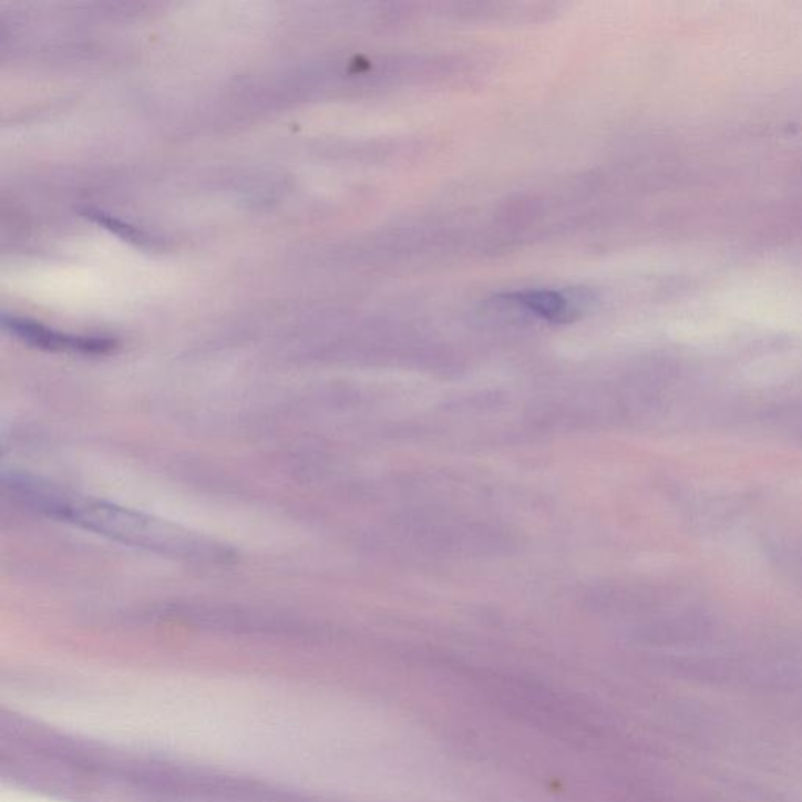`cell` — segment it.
Wrapping results in <instances>:
<instances>
[{
  "instance_id": "obj_5",
  "label": "cell",
  "mask_w": 802,
  "mask_h": 802,
  "mask_svg": "<svg viewBox=\"0 0 802 802\" xmlns=\"http://www.w3.org/2000/svg\"><path fill=\"white\" fill-rule=\"evenodd\" d=\"M786 425H789L790 431L796 434L802 441V407L794 408L790 418L786 419Z\"/></svg>"
},
{
  "instance_id": "obj_1",
  "label": "cell",
  "mask_w": 802,
  "mask_h": 802,
  "mask_svg": "<svg viewBox=\"0 0 802 802\" xmlns=\"http://www.w3.org/2000/svg\"><path fill=\"white\" fill-rule=\"evenodd\" d=\"M11 491L32 510L105 538L188 562H226L233 552L206 536L140 511L55 490L37 480L14 479Z\"/></svg>"
},
{
  "instance_id": "obj_3",
  "label": "cell",
  "mask_w": 802,
  "mask_h": 802,
  "mask_svg": "<svg viewBox=\"0 0 802 802\" xmlns=\"http://www.w3.org/2000/svg\"><path fill=\"white\" fill-rule=\"evenodd\" d=\"M508 300L513 305L528 310L529 313L547 320H565L570 312V302L565 295L552 292V290L511 295Z\"/></svg>"
},
{
  "instance_id": "obj_2",
  "label": "cell",
  "mask_w": 802,
  "mask_h": 802,
  "mask_svg": "<svg viewBox=\"0 0 802 802\" xmlns=\"http://www.w3.org/2000/svg\"><path fill=\"white\" fill-rule=\"evenodd\" d=\"M6 327L13 331L28 343H32L44 350H73L83 351V353H102L112 348L110 340L97 338H75V336L62 335V332L52 331L43 325L32 323L29 320L6 319Z\"/></svg>"
},
{
  "instance_id": "obj_4",
  "label": "cell",
  "mask_w": 802,
  "mask_h": 802,
  "mask_svg": "<svg viewBox=\"0 0 802 802\" xmlns=\"http://www.w3.org/2000/svg\"><path fill=\"white\" fill-rule=\"evenodd\" d=\"M775 565L802 580V538L778 541L771 546Z\"/></svg>"
}]
</instances>
